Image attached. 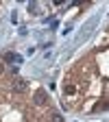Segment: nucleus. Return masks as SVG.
Wrapping results in <instances>:
<instances>
[{"instance_id":"1","label":"nucleus","mask_w":109,"mask_h":122,"mask_svg":"<svg viewBox=\"0 0 109 122\" xmlns=\"http://www.w3.org/2000/svg\"><path fill=\"white\" fill-rule=\"evenodd\" d=\"M24 89H26V81H22V79H15L13 81V92H15V94H22Z\"/></svg>"},{"instance_id":"2","label":"nucleus","mask_w":109,"mask_h":122,"mask_svg":"<svg viewBox=\"0 0 109 122\" xmlns=\"http://www.w3.org/2000/svg\"><path fill=\"white\" fill-rule=\"evenodd\" d=\"M33 100H35V105H44L46 100H48V98H46V92H44V89L35 92V96H33Z\"/></svg>"},{"instance_id":"3","label":"nucleus","mask_w":109,"mask_h":122,"mask_svg":"<svg viewBox=\"0 0 109 122\" xmlns=\"http://www.w3.org/2000/svg\"><path fill=\"white\" fill-rule=\"evenodd\" d=\"M5 59H7V61H11V63H20V61H22V57H20V55H15V52H7V55H5Z\"/></svg>"},{"instance_id":"4","label":"nucleus","mask_w":109,"mask_h":122,"mask_svg":"<svg viewBox=\"0 0 109 122\" xmlns=\"http://www.w3.org/2000/svg\"><path fill=\"white\" fill-rule=\"evenodd\" d=\"M103 109H109V100H103V102H98L94 107V111H103Z\"/></svg>"},{"instance_id":"5","label":"nucleus","mask_w":109,"mask_h":122,"mask_svg":"<svg viewBox=\"0 0 109 122\" xmlns=\"http://www.w3.org/2000/svg\"><path fill=\"white\" fill-rule=\"evenodd\" d=\"M66 94H68V96H74V94H76V87H74L72 83H68V85H66Z\"/></svg>"},{"instance_id":"6","label":"nucleus","mask_w":109,"mask_h":122,"mask_svg":"<svg viewBox=\"0 0 109 122\" xmlns=\"http://www.w3.org/2000/svg\"><path fill=\"white\" fill-rule=\"evenodd\" d=\"M52 122H63V118H61L59 113H52Z\"/></svg>"},{"instance_id":"7","label":"nucleus","mask_w":109,"mask_h":122,"mask_svg":"<svg viewBox=\"0 0 109 122\" xmlns=\"http://www.w3.org/2000/svg\"><path fill=\"white\" fill-rule=\"evenodd\" d=\"M2 72H5V66H2V63H0V74H2Z\"/></svg>"}]
</instances>
